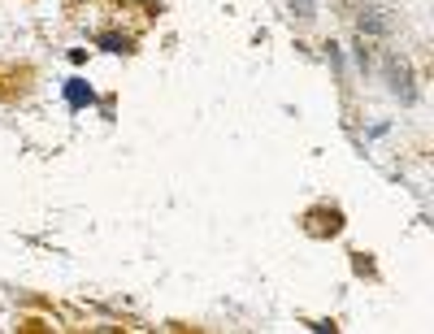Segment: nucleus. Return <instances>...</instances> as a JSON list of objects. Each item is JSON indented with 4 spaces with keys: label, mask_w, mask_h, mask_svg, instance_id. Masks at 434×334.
<instances>
[{
    "label": "nucleus",
    "mask_w": 434,
    "mask_h": 334,
    "mask_svg": "<svg viewBox=\"0 0 434 334\" xmlns=\"http://www.w3.org/2000/svg\"><path fill=\"white\" fill-rule=\"evenodd\" d=\"M291 9H296L300 18H313V14H317V0H291Z\"/></svg>",
    "instance_id": "20e7f679"
},
{
    "label": "nucleus",
    "mask_w": 434,
    "mask_h": 334,
    "mask_svg": "<svg viewBox=\"0 0 434 334\" xmlns=\"http://www.w3.org/2000/svg\"><path fill=\"white\" fill-rule=\"evenodd\" d=\"M360 31H369V35H387L391 22H387V18H378V9H360Z\"/></svg>",
    "instance_id": "f03ea898"
},
{
    "label": "nucleus",
    "mask_w": 434,
    "mask_h": 334,
    "mask_svg": "<svg viewBox=\"0 0 434 334\" xmlns=\"http://www.w3.org/2000/svg\"><path fill=\"white\" fill-rule=\"evenodd\" d=\"M66 100H70L74 108H83V104H96V91H91L83 79H70V83H66Z\"/></svg>",
    "instance_id": "f257e3e1"
},
{
    "label": "nucleus",
    "mask_w": 434,
    "mask_h": 334,
    "mask_svg": "<svg viewBox=\"0 0 434 334\" xmlns=\"http://www.w3.org/2000/svg\"><path fill=\"white\" fill-rule=\"evenodd\" d=\"M100 48H108V52H126V39H118V35H100Z\"/></svg>",
    "instance_id": "39448f33"
},
{
    "label": "nucleus",
    "mask_w": 434,
    "mask_h": 334,
    "mask_svg": "<svg viewBox=\"0 0 434 334\" xmlns=\"http://www.w3.org/2000/svg\"><path fill=\"white\" fill-rule=\"evenodd\" d=\"M391 91H395V96H400L404 104L413 100V87H408V70H404V66L395 70V61H391Z\"/></svg>",
    "instance_id": "7ed1b4c3"
}]
</instances>
